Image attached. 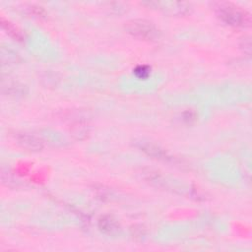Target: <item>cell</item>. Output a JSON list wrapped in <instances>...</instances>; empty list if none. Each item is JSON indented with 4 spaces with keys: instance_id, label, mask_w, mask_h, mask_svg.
<instances>
[{
    "instance_id": "cell-4",
    "label": "cell",
    "mask_w": 252,
    "mask_h": 252,
    "mask_svg": "<svg viewBox=\"0 0 252 252\" xmlns=\"http://www.w3.org/2000/svg\"><path fill=\"white\" fill-rule=\"evenodd\" d=\"M14 138L17 141V144L27 151L39 152L43 148L42 140L32 134L26 132H16Z\"/></svg>"
},
{
    "instance_id": "cell-6",
    "label": "cell",
    "mask_w": 252,
    "mask_h": 252,
    "mask_svg": "<svg viewBox=\"0 0 252 252\" xmlns=\"http://www.w3.org/2000/svg\"><path fill=\"white\" fill-rule=\"evenodd\" d=\"M138 147H139V149H141V151L145 152L150 157H153V158L164 160V161L172 159V158L167 154V152H165L164 149H161L160 147H158L155 144H152L151 142L149 143V142L141 141V142H139Z\"/></svg>"
},
{
    "instance_id": "cell-10",
    "label": "cell",
    "mask_w": 252,
    "mask_h": 252,
    "mask_svg": "<svg viewBox=\"0 0 252 252\" xmlns=\"http://www.w3.org/2000/svg\"><path fill=\"white\" fill-rule=\"evenodd\" d=\"M134 73L139 79H146L150 75V69L145 65H141L134 70Z\"/></svg>"
},
{
    "instance_id": "cell-3",
    "label": "cell",
    "mask_w": 252,
    "mask_h": 252,
    "mask_svg": "<svg viewBox=\"0 0 252 252\" xmlns=\"http://www.w3.org/2000/svg\"><path fill=\"white\" fill-rule=\"evenodd\" d=\"M148 7L158 10L161 13L168 16H185L190 14L192 6L187 2H177V1H148L144 3Z\"/></svg>"
},
{
    "instance_id": "cell-2",
    "label": "cell",
    "mask_w": 252,
    "mask_h": 252,
    "mask_svg": "<svg viewBox=\"0 0 252 252\" xmlns=\"http://www.w3.org/2000/svg\"><path fill=\"white\" fill-rule=\"evenodd\" d=\"M125 31L141 40H156L159 37L160 32L157 26L145 19H132L125 23Z\"/></svg>"
},
{
    "instance_id": "cell-7",
    "label": "cell",
    "mask_w": 252,
    "mask_h": 252,
    "mask_svg": "<svg viewBox=\"0 0 252 252\" xmlns=\"http://www.w3.org/2000/svg\"><path fill=\"white\" fill-rule=\"evenodd\" d=\"M97 225L99 230L107 235H115L120 231L119 223L110 216H102L98 220Z\"/></svg>"
},
{
    "instance_id": "cell-8",
    "label": "cell",
    "mask_w": 252,
    "mask_h": 252,
    "mask_svg": "<svg viewBox=\"0 0 252 252\" xmlns=\"http://www.w3.org/2000/svg\"><path fill=\"white\" fill-rule=\"evenodd\" d=\"M1 27L2 29L13 38H15L16 40L22 41L24 38V34L22 33V32L15 27L11 22L5 20L4 18H1Z\"/></svg>"
},
{
    "instance_id": "cell-9",
    "label": "cell",
    "mask_w": 252,
    "mask_h": 252,
    "mask_svg": "<svg viewBox=\"0 0 252 252\" xmlns=\"http://www.w3.org/2000/svg\"><path fill=\"white\" fill-rule=\"evenodd\" d=\"M1 61L3 65H13L18 63L19 55L9 47H1Z\"/></svg>"
},
{
    "instance_id": "cell-1",
    "label": "cell",
    "mask_w": 252,
    "mask_h": 252,
    "mask_svg": "<svg viewBox=\"0 0 252 252\" xmlns=\"http://www.w3.org/2000/svg\"><path fill=\"white\" fill-rule=\"evenodd\" d=\"M212 8L218 18L228 26L247 28L251 25L250 13L231 2H214Z\"/></svg>"
},
{
    "instance_id": "cell-5",
    "label": "cell",
    "mask_w": 252,
    "mask_h": 252,
    "mask_svg": "<svg viewBox=\"0 0 252 252\" xmlns=\"http://www.w3.org/2000/svg\"><path fill=\"white\" fill-rule=\"evenodd\" d=\"M2 93L11 98H21L27 94V89L20 82L8 79L2 82Z\"/></svg>"
}]
</instances>
